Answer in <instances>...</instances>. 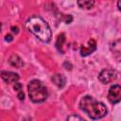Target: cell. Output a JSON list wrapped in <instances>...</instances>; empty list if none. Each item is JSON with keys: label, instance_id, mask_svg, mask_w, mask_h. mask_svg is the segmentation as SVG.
Returning a JSON list of instances; mask_svg holds the SVG:
<instances>
[{"label": "cell", "instance_id": "cell-1", "mask_svg": "<svg viewBox=\"0 0 121 121\" xmlns=\"http://www.w3.org/2000/svg\"><path fill=\"white\" fill-rule=\"evenodd\" d=\"M27 29L43 43H48L51 40L52 32L48 24L40 16H31L26 21Z\"/></svg>", "mask_w": 121, "mask_h": 121}, {"label": "cell", "instance_id": "cell-2", "mask_svg": "<svg viewBox=\"0 0 121 121\" xmlns=\"http://www.w3.org/2000/svg\"><path fill=\"white\" fill-rule=\"evenodd\" d=\"M79 107L93 119H100L104 117L108 112V110L103 103L95 100L90 95H86L81 98Z\"/></svg>", "mask_w": 121, "mask_h": 121}, {"label": "cell", "instance_id": "cell-3", "mask_svg": "<svg viewBox=\"0 0 121 121\" xmlns=\"http://www.w3.org/2000/svg\"><path fill=\"white\" fill-rule=\"evenodd\" d=\"M28 94L30 99L35 103L43 102L47 98V89L38 79H33L28 83Z\"/></svg>", "mask_w": 121, "mask_h": 121}, {"label": "cell", "instance_id": "cell-4", "mask_svg": "<svg viewBox=\"0 0 121 121\" xmlns=\"http://www.w3.org/2000/svg\"><path fill=\"white\" fill-rule=\"evenodd\" d=\"M116 78H117V73L115 70H112V69H104L100 72L98 76V79L103 84L112 82L113 80L116 79Z\"/></svg>", "mask_w": 121, "mask_h": 121}, {"label": "cell", "instance_id": "cell-5", "mask_svg": "<svg viewBox=\"0 0 121 121\" xmlns=\"http://www.w3.org/2000/svg\"><path fill=\"white\" fill-rule=\"evenodd\" d=\"M108 99L112 104H116L121 99V87L118 84L112 86L109 90Z\"/></svg>", "mask_w": 121, "mask_h": 121}, {"label": "cell", "instance_id": "cell-6", "mask_svg": "<svg viewBox=\"0 0 121 121\" xmlns=\"http://www.w3.org/2000/svg\"><path fill=\"white\" fill-rule=\"evenodd\" d=\"M96 49V43L95 40L91 39L89 42H88V44L85 46H81L80 48V55L85 57V56H88L90 55L91 53H93L95 50Z\"/></svg>", "mask_w": 121, "mask_h": 121}, {"label": "cell", "instance_id": "cell-7", "mask_svg": "<svg viewBox=\"0 0 121 121\" xmlns=\"http://www.w3.org/2000/svg\"><path fill=\"white\" fill-rule=\"evenodd\" d=\"M1 78L7 83H14L19 79L18 74L14 73V72H9V71H2Z\"/></svg>", "mask_w": 121, "mask_h": 121}, {"label": "cell", "instance_id": "cell-8", "mask_svg": "<svg viewBox=\"0 0 121 121\" xmlns=\"http://www.w3.org/2000/svg\"><path fill=\"white\" fill-rule=\"evenodd\" d=\"M51 80L59 88H63L65 83H66V78L61 74H55V75H53L52 78H51Z\"/></svg>", "mask_w": 121, "mask_h": 121}, {"label": "cell", "instance_id": "cell-9", "mask_svg": "<svg viewBox=\"0 0 121 121\" xmlns=\"http://www.w3.org/2000/svg\"><path fill=\"white\" fill-rule=\"evenodd\" d=\"M9 63H10L12 66L16 67V68H21V67L24 65L23 60H22L19 56H17V55H12V56L9 58Z\"/></svg>", "mask_w": 121, "mask_h": 121}, {"label": "cell", "instance_id": "cell-10", "mask_svg": "<svg viewBox=\"0 0 121 121\" xmlns=\"http://www.w3.org/2000/svg\"><path fill=\"white\" fill-rule=\"evenodd\" d=\"M77 3L79 8L85 9H90L95 5V1H93V0H79Z\"/></svg>", "mask_w": 121, "mask_h": 121}, {"label": "cell", "instance_id": "cell-11", "mask_svg": "<svg viewBox=\"0 0 121 121\" xmlns=\"http://www.w3.org/2000/svg\"><path fill=\"white\" fill-rule=\"evenodd\" d=\"M64 42H65V36H64L63 33H61V34L59 35V37L57 39V42H56V47L60 52H62V45H63Z\"/></svg>", "mask_w": 121, "mask_h": 121}, {"label": "cell", "instance_id": "cell-12", "mask_svg": "<svg viewBox=\"0 0 121 121\" xmlns=\"http://www.w3.org/2000/svg\"><path fill=\"white\" fill-rule=\"evenodd\" d=\"M67 121H85V120L83 118H81L80 116H78V115L71 114L67 117Z\"/></svg>", "mask_w": 121, "mask_h": 121}, {"label": "cell", "instance_id": "cell-13", "mask_svg": "<svg viewBox=\"0 0 121 121\" xmlns=\"http://www.w3.org/2000/svg\"><path fill=\"white\" fill-rule=\"evenodd\" d=\"M72 21H73V17H72V15L68 14V15H65V16H64V22H65L66 24H70Z\"/></svg>", "mask_w": 121, "mask_h": 121}, {"label": "cell", "instance_id": "cell-14", "mask_svg": "<svg viewBox=\"0 0 121 121\" xmlns=\"http://www.w3.org/2000/svg\"><path fill=\"white\" fill-rule=\"evenodd\" d=\"M14 90L15 91H17V92H19V91H22V84L21 83H19V82H15V84H14Z\"/></svg>", "mask_w": 121, "mask_h": 121}, {"label": "cell", "instance_id": "cell-15", "mask_svg": "<svg viewBox=\"0 0 121 121\" xmlns=\"http://www.w3.org/2000/svg\"><path fill=\"white\" fill-rule=\"evenodd\" d=\"M24 97H25V95H24L23 91H19L18 92V98L20 100H24Z\"/></svg>", "mask_w": 121, "mask_h": 121}, {"label": "cell", "instance_id": "cell-16", "mask_svg": "<svg viewBox=\"0 0 121 121\" xmlns=\"http://www.w3.org/2000/svg\"><path fill=\"white\" fill-rule=\"evenodd\" d=\"M13 40V38H12V36L11 35H6V37H5V41H7V42H11Z\"/></svg>", "mask_w": 121, "mask_h": 121}, {"label": "cell", "instance_id": "cell-17", "mask_svg": "<svg viewBox=\"0 0 121 121\" xmlns=\"http://www.w3.org/2000/svg\"><path fill=\"white\" fill-rule=\"evenodd\" d=\"M11 29H12V31L14 32V33H18V27H11Z\"/></svg>", "mask_w": 121, "mask_h": 121}, {"label": "cell", "instance_id": "cell-18", "mask_svg": "<svg viewBox=\"0 0 121 121\" xmlns=\"http://www.w3.org/2000/svg\"><path fill=\"white\" fill-rule=\"evenodd\" d=\"M117 5H118V9H120V1H119V2H118V3H117Z\"/></svg>", "mask_w": 121, "mask_h": 121}, {"label": "cell", "instance_id": "cell-19", "mask_svg": "<svg viewBox=\"0 0 121 121\" xmlns=\"http://www.w3.org/2000/svg\"><path fill=\"white\" fill-rule=\"evenodd\" d=\"M0 29H1V23H0Z\"/></svg>", "mask_w": 121, "mask_h": 121}]
</instances>
